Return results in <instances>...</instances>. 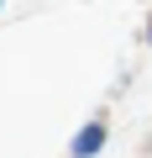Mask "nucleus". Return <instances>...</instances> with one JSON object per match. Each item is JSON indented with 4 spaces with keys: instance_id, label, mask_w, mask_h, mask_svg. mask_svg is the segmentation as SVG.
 <instances>
[{
    "instance_id": "1",
    "label": "nucleus",
    "mask_w": 152,
    "mask_h": 158,
    "mask_svg": "<svg viewBox=\"0 0 152 158\" xmlns=\"http://www.w3.org/2000/svg\"><path fill=\"white\" fill-rule=\"evenodd\" d=\"M100 142H105V121H89V127H84L79 137H73V158H89V153H95Z\"/></svg>"
}]
</instances>
